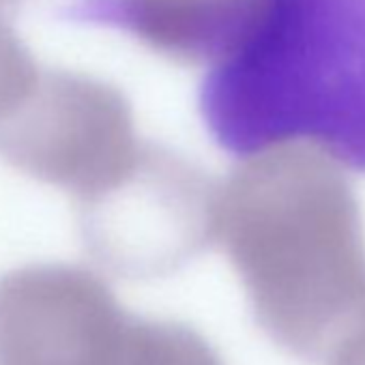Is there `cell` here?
I'll list each match as a JSON object with an SVG mask.
<instances>
[{"mask_svg": "<svg viewBox=\"0 0 365 365\" xmlns=\"http://www.w3.org/2000/svg\"><path fill=\"white\" fill-rule=\"evenodd\" d=\"M252 0H71L65 18L114 29L180 65L213 61Z\"/></svg>", "mask_w": 365, "mask_h": 365, "instance_id": "5b68a950", "label": "cell"}, {"mask_svg": "<svg viewBox=\"0 0 365 365\" xmlns=\"http://www.w3.org/2000/svg\"><path fill=\"white\" fill-rule=\"evenodd\" d=\"M329 365H365V316L329 348Z\"/></svg>", "mask_w": 365, "mask_h": 365, "instance_id": "52a82bcc", "label": "cell"}, {"mask_svg": "<svg viewBox=\"0 0 365 365\" xmlns=\"http://www.w3.org/2000/svg\"><path fill=\"white\" fill-rule=\"evenodd\" d=\"M9 3H14V0H9Z\"/></svg>", "mask_w": 365, "mask_h": 365, "instance_id": "ba28073f", "label": "cell"}, {"mask_svg": "<svg viewBox=\"0 0 365 365\" xmlns=\"http://www.w3.org/2000/svg\"><path fill=\"white\" fill-rule=\"evenodd\" d=\"M37 73L39 65L0 16V116L31 91Z\"/></svg>", "mask_w": 365, "mask_h": 365, "instance_id": "8992f818", "label": "cell"}, {"mask_svg": "<svg viewBox=\"0 0 365 365\" xmlns=\"http://www.w3.org/2000/svg\"><path fill=\"white\" fill-rule=\"evenodd\" d=\"M144 148L127 97L84 73L39 69L31 91L0 116V157L78 207L123 182Z\"/></svg>", "mask_w": 365, "mask_h": 365, "instance_id": "3957f363", "label": "cell"}, {"mask_svg": "<svg viewBox=\"0 0 365 365\" xmlns=\"http://www.w3.org/2000/svg\"><path fill=\"white\" fill-rule=\"evenodd\" d=\"M217 187L172 150L146 148L114 190L78 207L86 245L120 273H161L213 241Z\"/></svg>", "mask_w": 365, "mask_h": 365, "instance_id": "277c9868", "label": "cell"}, {"mask_svg": "<svg viewBox=\"0 0 365 365\" xmlns=\"http://www.w3.org/2000/svg\"><path fill=\"white\" fill-rule=\"evenodd\" d=\"M250 157L217 187L213 241L267 333L297 354H320L365 316L356 198L329 157L307 144Z\"/></svg>", "mask_w": 365, "mask_h": 365, "instance_id": "6da1fadb", "label": "cell"}, {"mask_svg": "<svg viewBox=\"0 0 365 365\" xmlns=\"http://www.w3.org/2000/svg\"><path fill=\"white\" fill-rule=\"evenodd\" d=\"M215 144H307L365 172V0H252L198 97Z\"/></svg>", "mask_w": 365, "mask_h": 365, "instance_id": "7a4b0ae2", "label": "cell"}]
</instances>
